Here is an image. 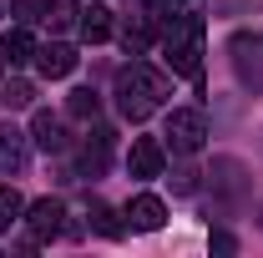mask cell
Returning <instances> with one entry per match:
<instances>
[{
    "label": "cell",
    "mask_w": 263,
    "mask_h": 258,
    "mask_svg": "<svg viewBox=\"0 0 263 258\" xmlns=\"http://www.w3.org/2000/svg\"><path fill=\"white\" fill-rule=\"evenodd\" d=\"M167 61L177 76H202V15H172L167 26Z\"/></svg>",
    "instance_id": "6da1fadb"
},
{
    "label": "cell",
    "mask_w": 263,
    "mask_h": 258,
    "mask_svg": "<svg viewBox=\"0 0 263 258\" xmlns=\"http://www.w3.org/2000/svg\"><path fill=\"white\" fill-rule=\"evenodd\" d=\"M202 137H208V117H202L197 106H177V112L167 117V142H172V152L193 157L197 147H202Z\"/></svg>",
    "instance_id": "7a4b0ae2"
},
{
    "label": "cell",
    "mask_w": 263,
    "mask_h": 258,
    "mask_svg": "<svg viewBox=\"0 0 263 258\" xmlns=\"http://www.w3.org/2000/svg\"><path fill=\"white\" fill-rule=\"evenodd\" d=\"M228 51H233V71H238V81L253 86V91H263V35L238 31L228 41Z\"/></svg>",
    "instance_id": "3957f363"
},
{
    "label": "cell",
    "mask_w": 263,
    "mask_h": 258,
    "mask_svg": "<svg viewBox=\"0 0 263 258\" xmlns=\"http://www.w3.org/2000/svg\"><path fill=\"white\" fill-rule=\"evenodd\" d=\"M208 177H213V193L223 197V202H243V197L253 193V182H248V172H243L238 157H218Z\"/></svg>",
    "instance_id": "277c9868"
},
{
    "label": "cell",
    "mask_w": 263,
    "mask_h": 258,
    "mask_svg": "<svg viewBox=\"0 0 263 258\" xmlns=\"http://www.w3.org/2000/svg\"><path fill=\"white\" fill-rule=\"evenodd\" d=\"M26 228H31V243L56 238V233L66 228V208H61V197H41V202H31V208H26Z\"/></svg>",
    "instance_id": "5b68a950"
},
{
    "label": "cell",
    "mask_w": 263,
    "mask_h": 258,
    "mask_svg": "<svg viewBox=\"0 0 263 258\" xmlns=\"http://www.w3.org/2000/svg\"><path fill=\"white\" fill-rule=\"evenodd\" d=\"M127 228H137V233H157V228L167 223V202L162 197H152V193H142V197H132L127 202Z\"/></svg>",
    "instance_id": "8992f818"
},
{
    "label": "cell",
    "mask_w": 263,
    "mask_h": 258,
    "mask_svg": "<svg viewBox=\"0 0 263 258\" xmlns=\"http://www.w3.org/2000/svg\"><path fill=\"white\" fill-rule=\"evenodd\" d=\"M162 142H152V137H132V152H127V167L132 177H162Z\"/></svg>",
    "instance_id": "52a82bcc"
},
{
    "label": "cell",
    "mask_w": 263,
    "mask_h": 258,
    "mask_svg": "<svg viewBox=\"0 0 263 258\" xmlns=\"http://www.w3.org/2000/svg\"><path fill=\"white\" fill-rule=\"evenodd\" d=\"M35 66H41V76H46V81H61V76L76 71V46L51 41V46H41V51H35Z\"/></svg>",
    "instance_id": "ba28073f"
},
{
    "label": "cell",
    "mask_w": 263,
    "mask_h": 258,
    "mask_svg": "<svg viewBox=\"0 0 263 258\" xmlns=\"http://www.w3.org/2000/svg\"><path fill=\"white\" fill-rule=\"evenodd\" d=\"M21 167H26V132L0 122V177H15Z\"/></svg>",
    "instance_id": "9c48e42d"
},
{
    "label": "cell",
    "mask_w": 263,
    "mask_h": 258,
    "mask_svg": "<svg viewBox=\"0 0 263 258\" xmlns=\"http://www.w3.org/2000/svg\"><path fill=\"white\" fill-rule=\"evenodd\" d=\"M31 142L41 147V152H66V127H61V117H51V112H35V122H31Z\"/></svg>",
    "instance_id": "30bf717a"
},
{
    "label": "cell",
    "mask_w": 263,
    "mask_h": 258,
    "mask_svg": "<svg viewBox=\"0 0 263 258\" xmlns=\"http://www.w3.org/2000/svg\"><path fill=\"white\" fill-rule=\"evenodd\" d=\"M76 26H81V35L97 46V41H106V35L117 31V15H111V5H86V10L76 15Z\"/></svg>",
    "instance_id": "8fae6325"
},
{
    "label": "cell",
    "mask_w": 263,
    "mask_h": 258,
    "mask_svg": "<svg viewBox=\"0 0 263 258\" xmlns=\"http://www.w3.org/2000/svg\"><path fill=\"white\" fill-rule=\"evenodd\" d=\"M0 56H5L10 66H26V61L35 56V41H31V31H26V26L5 31V35H0Z\"/></svg>",
    "instance_id": "7c38bea8"
},
{
    "label": "cell",
    "mask_w": 263,
    "mask_h": 258,
    "mask_svg": "<svg viewBox=\"0 0 263 258\" xmlns=\"http://www.w3.org/2000/svg\"><path fill=\"white\" fill-rule=\"evenodd\" d=\"M152 15H132L127 26H122V46H127V56H142L147 46H152Z\"/></svg>",
    "instance_id": "4fadbf2b"
},
{
    "label": "cell",
    "mask_w": 263,
    "mask_h": 258,
    "mask_svg": "<svg viewBox=\"0 0 263 258\" xmlns=\"http://www.w3.org/2000/svg\"><path fill=\"white\" fill-rule=\"evenodd\" d=\"M86 218H91V228H97L101 238H122V223H117V213H111L106 202H91V213H86Z\"/></svg>",
    "instance_id": "5bb4252c"
},
{
    "label": "cell",
    "mask_w": 263,
    "mask_h": 258,
    "mask_svg": "<svg viewBox=\"0 0 263 258\" xmlns=\"http://www.w3.org/2000/svg\"><path fill=\"white\" fill-rule=\"evenodd\" d=\"M21 213H26V202H21V193H15V188H0V233H5V228L15 223Z\"/></svg>",
    "instance_id": "9a60e30c"
},
{
    "label": "cell",
    "mask_w": 263,
    "mask_h": 258,
    "mask_svg": "<svg viewBox=\"0 0 263 258\" xmlns=\"http://www.w3.org/2000/svg\"><path fill=\"white\" fill-rule=\"evenodd\" d=\"M0 101H5L10 112H21V106H31V101H35V86H31V81H10V86H5V97H0Z\"/></svg>",
    "instance_id": "2e32d148"
},
{
    "label": "cell",
    "mask_w": 263,
    "mask_h": 258,
    "mask_svg": "<svg viewBox=\"0 0 263 258\" xmlns=\"http://www.w3.org/2000/svg\"><path fill=\"white\" fill-rule=\"evenodd\" d=\"M66 106H71V117H97V91H91V86H81V91H71V101H66Z\"/></svg>",
    "instance_id": "e0dca14e"
},
{
    "label": "cell",
    "mask_w": 263,
    "mask_h": 258,
    "mask_svg": "<svg viewBox=\"0 0 263 258\" xmlns=\"http://www.w3.org/2000/svg\"><path fill=\"white\" fill-rule=\"evenodd\" d=\"M76 15H81L76 0H51V5H46V21H51V26H71Z\"/></svg>",
    "instance_id": "ac0fdd59"
},
{
    "label": "cell",
    "mask_w": 263,
    "mask_h": 258,
    "mask_svg": "<svg viewBox=\"0 0 263 258\" xmlns=\"http://www.w3.org/2000/svg\"><path fill=\"white\" fill-rule=\"evenodd\" d=\"M172 193H197V172L193 167H177V172H172Z\"/></svg>",
    "instance_id": "d6986e66"
},
{
    "label": "cell",
    "mask_w": 263,
    "mask_h": 258,
    "mask_svg": "<svg viewBox=\"0 0 263 258\" xmlns=\"http://www.w3.org/2000/svg\"><path fill=\"white\" fill-rule=\"evenodd\" d=\"M21 5V21H46V5L51 0H15Z\"/></svg>",
    "instance_id": "ffe728a7"
},
{
    "label": "cell",
    "mask_w": 263,
    "mask_h": 258,
    "mask_svg": "<svg viewBox=\"0 0 263 258\" xmlns=\"http://www.w3.org/2000/svg\"><path fill=\"white\" fill-rule=\"evenodd\" d=\"M213 253H238V243H233V233H213Z\"/></svg>",
    "instance_id": "44dd1931"
},
{
    "label": "cell",
    "mask_w": 263,
    "mask_h": 258,
    "mask_svg": "<svg viewBox=\"0 0 263 258\" xmlns=\"http://www.w3.org/2000/svg\"><path fill=\"white\" fill-rule=\"evenodd\" d=\"M162 5H182V0H162Z\"/></svg>",
    "instance_id": "7402d4cb"
},
{
    "label": "cell",
    "mask_w": 263,
    "mask_h": 258,
    "mask_svg": "<svg viewBox=\"0 0 263 258\" xmlns=\"http://www.w3.org/2000/svg\"><path fill=\"white\" fill-rule=\"evenodd\" d=\"M0 66H5V56H0Z\"/></svg>",
    "instance_id": "603a6c76"
}]
</instances>
